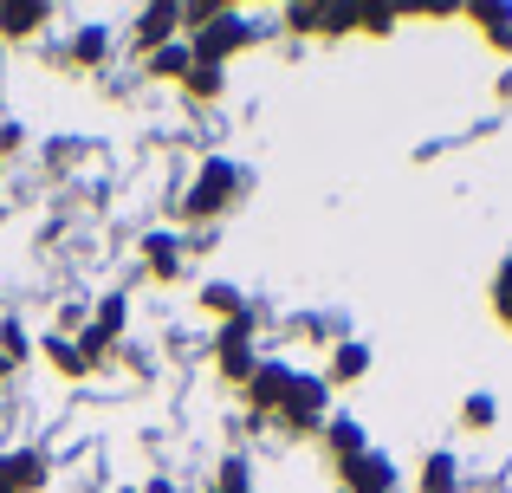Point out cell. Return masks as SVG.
I'll return each mask as SVG.
<instances>
[{"instance_id":"6da1fadb","label":"cell","mask_w":512,"mask_h":493,"mask_svg":"<svg viewBox=\"0 0 512 493\" xmlns=\"http://www.w3.org/2000/svg\"><path fill=\"white\" fill-rule=\"evenodd\" d=\"M240 195H247V169L208 156V163L195 169V182H188V195H182V215L188 221H214V215H227Z\"/></svg>"},{"instance_id":"7a4b0ae2","label":"cell","mask_w":512,"mask_h":493,"mask_svg":"<svg viewBox=\"0 0 512 493\" xmlns=\"http://www.w3.org/2000/svg\"><path fill=\"white\" fill-rule=\"evenodd\" d=\"M279 429L286 435H325V422H331V390H325V377H292V396H286V409H279Z\"/></svg>"},{"instance_id":"3957f363","label":"cell","mask_w":512,"mask_h":493,"mask_svg":"<svg viewBox=\"0 0 512 493\" xmlns=\"http://www.w3.org/2000/svg\"><path fill=\"white\" fill-rule=\"evenodd\" d=\"M214 370H221V383L247 390V377L260 370V351H253V312L234 318V325H221V338H214Z\"/></svg>"},{"instance_id":"277c9868","label":"cell","mask_w":512,"mask_h":493,"mask_svg":"<svg viewBox=\"0 0 512 493\" xmlns=\"http://www.w3.org/2000/svg\"><path fill=\"white\" fill-rule=\"evenodd\" d=\"M253 39H260V33H253L247 20H234V13H214V20L201 26L195 39H188V52H195V65H227L234 52H247Z\"/></svg>"},{"instance_id":"5b68a950","label":"cell","mask_w":512,"mask_h":493,"mask_svg":"<svg viewBox=\"0 0 512 493\" xmlns=\"http://www.w3.org/2000/svg\"><path fill=\"white\" fill-rule=\"evenodd\" d=\"M292 377H299L292 364H266V357H260V370H253V377H247V390H240V396H247V409H253V422H273L279 409H286Z\"/></svg>"},{"instance_id":"8992f818","label":"cell","mask_w":512,"mask_h":493,"mask_svg":"<svg viewBox=\"0 0 512 493\" xmlns=\"http://www.w3.org/2000/svg\"><path fill=\"white\" fill-rule=\"evenodd\" d=\"M338 487L344 493H402V474H396V461H389L383 448H363L357 461L338 468Z\"/></svg>"},{"instance_id":"52a82bcc","label":"cell","mask_w":512,"mask_h":493,"mask_svg":"<svg viewBox=\"0 0 512 493\" xmlns=\"http://www.w3.org/2000/svg\"><path fill=\"white\" fill-rule=\"evenodd\" d=\"M169 39H182V7H143V13H137V33H130V46L150 59V52H163Z\"/></svg>"},{"instance_id":"ba28073f","label":"cell","mask_w":512,"mask_h":493,"mask_svg":"<svg viewBox=\"0 0 512 493\" xmlns=\"http://www.w3.org/2000/svg\"><path fill=\"white\" fill-rule=\"evenodd\" d=\"M46 26H52V7H46V0H13V7H0V39H13V46L39 39Z\"/></svg>"},{"instance_id":"9c48e42d","label":"cell","mask_w":512,"mask_h":493,"mask_svg":"<svg viewBox=\"0 0 512 493\" xmlns=\"http://www.w3.org/2000/svg\"><path fill=\"white\" fill-rule=\"evenodd\" d=\"M357 377H370V344L338 338L331 344V364H325V390H344V383H357Z\"/></svg>"},{"instance_id":"30bf717a","label":"cell","mask_w":512,"mask_h":493,"mask_svg":"<svg viewBox=\"0 0 512 493\" xmlns=\"http://www.w3.org/2000/svg\"><path fill=\"white\" fill-rule=\"evenodd\" d=\"M318 442H325L331 468H344V461H357L363 448H370V435H363V422H357V416H331V422H325V435H318Z\"/></svg>"},{"instance_id":"8fae6325","label":"cell","mask_w":512,"mask_h":493,"mask_svg":"<svg viewBox=\"0 0 512 493\" xmlns=\"http://www.w3.org/2000/svg\"><path fill=\"white\" fill-rule=\"evenodd\" d=\"M415 493H461V461H454L448 448H435V455L422 461V474H415Z\"/></svg>"},{"instance_id":"7c38bea8","label":"cell","mask_w":512,"mask_h":493,"mask_svg":"<svg viewBox=\"0 0 512 493\" xmlns=\"http://www.w3.org/2000/svg\"><path fill=\"white\" fill-rule=\"evenodd\" d=\"M104 59H111V33H104V26H78L72 46H65V65L91 72V65H104Z\"/></svg>"},{"instance_id":"4fadbf2b","label":"cell","mask_w":512,"mask_h":493,"mask_svg":"<svg viewBox=\"0 0 512 493\" xmlns=\"http://www.w3.org/2000/svg\"><path fill=\"white\" fill-rule=\"evenodd\" d=\"M39 351H46V364L59 370V377H91V364H85V351H78V338H65V331L39 338Z\"/></svg>"},{"instance_id":"5bb4252c","label":"cell","mask_w":512,"mask_h":493,"mask_svg":"<svg viewBox=\"0 0 512 493\" xmlns=\"http://www.w3.org/2000/svg\"><path fill=\"white\" fill-rule=\"evenodd\" d=\"M467 20L480 26V39H487L493 52H506V59H512V7H467Z\"/></svg>"},{"instance_id":"9a60e30c","label":"cell","mask_w":512,"mask_h":493,"mask_svg":"<svg viewBox=\"0 0 512 493\" xmlns=\"http://www.w3.org/2000/svg\"><path fill=\"white\" fill-rule=\"evenodd\" d=\"M0 474H7V487H13V493H33V487H46V461H39V455H26V448L0 455Z\"/></svg>"},{"instance_id":"2e32d148","label":"cell","mask_w":512,"mask_h":493,"mask_svg":"<svg viewBox=\"0 0 512 493\" xmlns=\"http://www.w3.org/2000/svg\"><path fill=\"white\" fill-rule=\"evenodd\" d=\"M188 65H195L188 39H169L163 52H150V59H143V72H150V78H169V85H182V78H188Z\"/></svg>"},{"instance_id":"e0dca14e","label":"cell","mask_w":512,"mask_h":493,"mask_svg":"<svg viewBox=\"0 0 512 493\" xmlns=\"http://www.w3.org/2000/svg\"><path fill=\"white\" fill-rule=\"evenodd\" d=\"M143 273H150V279H175V273H182V247H175V234H150V241H143Z\"/></svg>"},{"instance_id":"ac0fdd59","label":"cell","mask_w":512,"mask_h":493,"mask_svg":"<svg viewBox=\"0 0 512 493\" xmlns=\"http://www.w3.org/2000/svg\"><path fill=\"white\" fill-rule=\"evenodd\" d=\"M182 91L195 104H214L227 91V65H188V78H182Z\"/></svg>"},{"instance_id":"d6986e66","label":"cell","mask_w":512,"mask_h":493,"mask_svg":"<svg viewBox=\"0 0 512 493\" xmlns=\"http://www.w3.org/2000/svg\"><path fill=\"white\" fill-rule=\"evenodd\" d=\"M201 312H208V318H227V325H234V318H247V299H240L234 286H201Z\"/></svg>"},{"instance_id":"ffe728a7","label":"cell","mask_w":512,"mask_h":493,"mask_svg":"<svg viewBox=\"0 0 512 493\" xmlns=\"http://www.w3.org/2000/svg\"><path fill=\"white\" fill-rule=\"evenodd\" d=\"M493 422H500V403H493V396H487V390H474V396H467V403H461V429H474V435H487V429H493Z\"/></svg>"},{"instance_id":"44dd1931","label":"cell","mask_w":512,"mask_h":493,"mask_svg":"<svg viewBox=\"0 0 512 493\" xmlns=\"http://www.w3.org/2000/svg\"><path fill=\"white\" fill-rule=\"evenodd\" d=\"M208 493H253V474H247V461H240V455H227V461H221V474L208 481Z\"/></svg>"},{"instance_id":"7402d4cb","label":"cell","mask_w":512,"mask_h":493,"mask_svg":"<svg viewBox=\"0 0 512 493\" xmlns=\"http://www.w3.org/2000/svg\"><path fill=\"white\" fill-rule=\"evenodd\" d=\"M357 13H363V7H318V39H344V33H357Z\"/></svg>"},{"instance_id":"603a6c76","label":"cell","mask_w":512,"mask_h":493,"mask_svg":"<svg viewBox=\"0 0 512 493\" xmlns=\"http://www.w3.org/2000/svg\"><path fill=\"white\" fill-rule=\"evenodd\" d=\"M493 318L512 331V253L500 260V273H493Z\"/></svg>"},{"instance_id":"cb8c5ba5","label":"cell","mask_w":512,"mask_h":493,"mask_svg":"<svg viewBox=\"0 0 512 493\" xmlns=\"http://www.w3.org/2000/svg\"><path fill=\"white\" fill-rule=\"evenodd\" d=\"M26 351H33V344H26V325L20 318H0V357H7V364H26Z\"/></svg>"},{"instance_id":"d4e9b609","label":"cell","mask_w":512,"mask_h":493,"mask_svg":"<svg viewBox=\"0 0 512 493\" xmlns=\"http://www.w3.org/2000/svg\"><path fill=\"white\" fill-rule=\"evenodd\" d=\"M124 318H130V299H124V292H111V299L98 305V331H111V338H117V331H124Z\"/></svg>"},{"instance_id":"484cf974","label":"cell","mask_w":512,"mask_h":493,"mask_svg":"<svg viewBox=\"0 0 512 493\" xmlns=\"http://www.w3.org/2000/svg\"><path fill=\"white\" fill-rule=\"evenodd\" d=\"M389 26H396V13H389V7H363L357 13V33H370V39H383Z\"/></svg>"},{"instance_id":"4316f807","label":"cell","mask_w":512,"mask_h":493,"mask_svg":"<svg viewBox=\"0 0 512 493\" xmlns=\"http://www.w3.org/2000/svg\"><path fill=\"white\" fill-rule=\"evenodd\" d=\"M286 33L318 39V7H286Z\"/></svg>"},{"instance_id":"83f0119b","label":"cell","mask_w":512,"mask_h":493,"mask_svg":"<svg viewBox=\"0 0 512 493\" xmlns=\"http://www.w3.org/2000/svg\"><path fill=\"white\" fill-rule=\"evenodd\" d=\"M150 493H175V481H150Z\"/></svg>"},{"instance_id":"f1b7e54d","label":"cell","mask_w":512,"mask_h":493,"mask_svg":"<svg viewBox=\"0 0 512 493\" xmlns=\"http://www.w3.org/2000/svg\"><path fill=\"white\" fill-rule=\"evenodd\" d=\"M7 370H13V364H7V357H0V383H7Z\"/></svg>"},{"instance_id":"f546056e","label":"cell","mask_w":512,"mask_h":493,"mask_svg":"<svg viewBox=\"0 0 512 493\" xmlns=\"http://www.w3.org/2000/svg\"><path fill=\"white\" fill-rule=\"evenodd\" d=\"M0 163H7V156H0Z\"/></svg>"}]
</instances>
